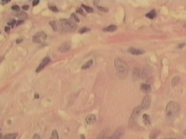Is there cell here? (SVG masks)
Listing matches in <instances>:
<instances>
[{"instance_id": "3957f363", "label": "cell", "mask_w": 186, "mask_h": 139, "mask_svg": "<svg viewBox=\"0 0 186 139\" xmlns=\"http://www.w3.org/2000/svg\"><path fill=\"white\" fill-rule=\"evenodd\" d=\"M66 31H72L77 29V25L73 21L67 19H62L59 21V27Z\"/></svg>"}, {"instance_id": "1f68e13d", "label": "cell", "mask_w": 186, "mask_h": 139, "mask_svg": "<svg viewBox=\"0 0 186 139\" xmlns=\"http://www.w3.org/2000/svg\"><path fill=\"white\" fill-rule=\"evenodd\" d=\"M12 9L13 10H17V11H18V10H19V9H20V7H19V6L18 5H14L12 6Z\"/></svg>"}, {"instance_id": "8d00e7d4", "label": "cell", "mask_w": 186, "mask_h": 139, "mask_svg": "<svg viewBox=\"0 0 186 139\" xmlns=\"http://www.w3.org/2000/svg\"><path fill=\"white\" fill-rule=\"evenodd\" d=\"M185 45V43H183V44H181L179 45L178 46V48H183L184 46Z\"/></svg>"}, {"instance_id": "d6986e66", "label": "cell", "mask_w": 186, "mask_h": 139, "mask_svg": "<svg viewBox=\"0 0 186 139\" xmlns=\"http://www.w3.org/2000/svg\"><path fill=\"white\" fill-rule=\"evenodd\" d=\"M116 29H117V26L115 25L112 24L108 26V27H105L104 29H103V30L105 31H113L115 30H116Z\"/></svg>"}, {"instance_id": "484cf974", "label": "cell", "mask_w": 186, "mask_h": 139, "mask_svg": "<svg viewBox=\"0 0 186 139\" xmlns=\"http://www.w3.org/2000/svg\"><path fill=\"white\" fill-rule=\"evenodd\" d=\"M106 134H107L104 133V132H102V133L100 134V135H99L96 139H108V137L106 135Z\"/></svg>"}, {"instance_id": "7a4b0ae2", "label": "cell", "mask_w": 186, "mask_h": 139, "mask_svg": "<svg viewBox=\"0 0 186 139\" xmlns=\"http://www.w3.org/2000/svg\"><path fill=\"white\" fill-rule=\"evenodd\" d=\"M115 66L120 78H125L126 77L130 70L129 66L126 62L120 58H116L115 60Z\"/></svg>"}, {"instance_id": "d590c367", "label": "cell", "mask_w": 186, "mask_h": 139, "mask_svg": "<svg viewBox=\"0 0 186 139\" xmlns=\"http://www.w3.org/2000/svg\"><path fill=\"white\" fill-rule=\"evenodd\" d=\"M10 27H9V26H6L5 27V31H6V32H7V33H8V32H9V31H10Z\"/></svg>"}, {"instance_id": "836d02e7", "label": "cell", "mask_w": 186, "mask_h": 139, "mask_svg": "<svg viewBox=\"0 0 186 139\" xmlns=\"http://www.w3.org/2000/svg\"><path fill=\"white\" fill-rule=\"evenodd\" d=\"M39 1L38 0H34V1H33V2H32V4H33V5L35 6L36 5H37V4L39 3Z\"/></svg>"}, {"instance_id": "5bb4252c", "label": "cell", "mask_w": 186, "mask_h": 139, "mask_svg": "<svg viewBox=\"0 0 186 139\" xmlns=\"http://www.w3.org/2000/svg\"><path fill=\"white\" fill-rule=\"evenodd\" d=\"M15 14L17 17H18V18H20L22 19H27L28 17V15H27L26 13L23 12V11H21V10H18V11H16L15 13Z\"/></svg>"}, {"instance_id": "30bf717a", "label": "cell", "mask_w": 186, "mask_h": 139, "mask_svg": "<svg viewBox=\"0 0 186 139\" xmlns=\"http://www.w3.org/2000/svg\"><path fill=\"white\" fill-rule=\"evenodd\" d=\"M133 77L135 78H142V70L140 68L136 67L135 68L133 71Z\"/></svg>"}, {"instance_id": "ab89813d", "label": "cell", "mask_w": 186, "mask_h": 139, "mask_svg": "<svg viewBox=\"0 0 186 139\" xmlns=\"http://www.w3.org/2000/svg\"><path fill=\"white\" fill-rule=\"evenodd\" d=\"M9 2H10V0H8V1H1V4L3 5V4H5L6 3H9Z\"/></svg>"}, {"instance_id": "7c38bea8", "label": "cell", "mask_w": 186, "mask_h": 139, "mask_svg": "<svg viewBox=\"0 0 186 139\" xmlns=\"http://www.w3.org/2000/svg\"><path fill=\"white\" fill-rule=\"evenodd\" d=\"M140 89L145 93H148L151 91V86L148 83H141L140 85Z\"/></svg>"}, {"instance_id": "e0dca14e", "label": "cell", "mask_w": 186, "mask_h": 139, "mask_svg": "<svg viewBox=\"0 0 186 139\" xmlns=\"http://www.w3.org/2000/svg\"><path fill=\"white\" fill-rule=\"evenodd\" d=\"M146 16L147 17V18H150V19H153L157 16V12L155 11V9H152V10H151L150 12L147 13V14L146 15Z\"/></svg>"}, {"instance_id": "f1b7e54d", "label": "cell", "mask_w": 186, "mask_h": 139, "mask_svg": "<svg viewBox=\"0 0 186 139\" xmlns=\"http://www.w3.org/2000/svg\"><path fill=\"white\" fill-rule=\"evenodd\" d=\"M48 7H49V9H50L51 10H53V11H54V12H57L58 10L57 7V6H55V5H49L48 6Z\"/></svg>"}, {"instance_id": "b9f144b4", "label": "cell", "mask_w": 186, "mask_h": 139, "mask_svg": "<svg viewBox=\"0 0 186 139\" xmlns=\"http://www.w3.org/2000/svg\"><path fill=\"white\" fill-rule=\"evenodd\" d=\"M80 139H85V136L83 135V134H81L80 136Z\"/></svg>"}, {"instance_id": "74e56055", "label": "cell", "mask_w": 186, "mask_h": 139, "mask_svg": "<svg viewBox=\"0 0 186 139\" xmlns=\"http://www.w3.org/2000/svg\"><path fill=\"white\" fill-rule=\"evenodd\" d=\"M22 40H23L22 38H19V39L16 40V42L17 44L20 43V42H21L22 41Z\"/></svg>"}, {"instance_id": "603a6c76", "label": "cell", "mask_w": 186, "mask_h": 139, "mask_svg": "<svg viewBox=\"0 0 186 139\" xmlns=\"http://www.w3.org/2000/svg\"><path fill=\"white\" fill-rule=\"evenodd\" d=\"M50 139H59V136H58V133L57 130L55 129L53 131Z\"/></svg>"}, {"instance_id": "60d3db41", "label": "cell", "mask_w": 186, "mask_h": 139, "mask_svg": "<svg viewBox=\"0 0 186 139\" xmlns=\"http://www.w3.org/2000/svg\"><path fill=\"white\" fill-rule=\"evenodd\" d=\"M38 97H39V95H38V94L36 93L35 95H34V97H35L36 99H37V98H38Z\"/></svg>"}, {"instance_id": "ac0fdd59", "label": "cell", "mask_w": 186, "mask_h": 139, "mask_svg": "<svg viewBox=\"0 0 186 139\" xmlns=\"http://www.w3.org/2000/svg\"><path fill=\"white\" fill-rule=\"evenodd\" d=\"M142 118H143L144 123L146 124V125H151V122L150 117L148 115L146 114H144L143 117H142Z\"/></svg>"}, {"instance_id": "d6a6232c", "label": "cell", "mask_w": 186, "mask_h": 139, "mask_svg": "<svg viewBox=\"0 0 186 139\" xmlns=\"http://www.w3.org/2000/svg\"><path fill=\"white\" fill-rule=\"evenodd\" d=\"M32 139H42V138H41L40 136L38 134H35L33 136Z\"/></svg>"}, {"instance_id": "83f0119b", "label": "cell", "mask_w": 186, "mask_h": 139, "mask_svg": "<svg viewBox=\"0 0 186 139\" xmlns=\"http://www.w3.org/2000/svg\"><path fill=\"white\" fill-rule=\"evenodd\" d=\"M77 12H78L79 14H81V15H83V16H86V14L84 12L83 9H82L81 8H77Z\"/></svg>"}, {"instance_id": "7402d4cb", "label": "cell", "mask_w": 186, "mask_h": 139, "mask_svg": "<svg viewBox=\"0 0 186 139\" xmlns=\"http://www.w3.org/2000/svg\"><path fill=\"white\" fill-rule=\"evenodd\" d=\"M179 81H180V77H179V76L174 77L173 78V80H172V86H174L175 85H176L177 83H178V82H179Z\"/></svg>"}, {"instance_id": "4316f807", "label": "cell", "mask_w": 186, "mask_h": 139, "mask_svg": "<svg viewBox=\"0 0 186 139\" xmlns=\"http://www.w3.org/2000/svg\"><path fill=\"white\" fill-rule=\"evenodd\" d=\"M71 18H72L73 20H74L75 21H76V22H80V20L78 18V17H77L76 16V15L75 14H74V13H72V14H71Z\"/></svg>"}, {"instance_id": "6da1fadb", "label": "cell", "mask_w": 186, "mask_h": 139, "mask_svg": "<svg viewBox=\"0 0 186 139\" xmlns=\"http://www.w3.org/2000/svg\"><path fill=\"white\" fill-rule=\"evenodd\" d=\"M180 110V106L176 102H169L166 107V117L169 119H174L179 115Z\"/></svg>"}, {"instance_id": "9a60e30c", "label": "cell", "mask_w": 186, "mask_h": 139, "mask_svg": "<svg viewBox=\"0 0 186 139\" xmlns=\"http://www.w3.org/2000/svg\"><path fill=\"white\" fill-rule=\"evenodd\" d=\"M18 136V133H8L4 135L2 139H16Z\"/></svg>"}, {"instance_id": "ba28073f", "label": "cell", "mask_w": 186, "mask_h": 139, "mask_svg": "<svg viewBox=\"0 0 186 139\" xmlns=\"http://www.w3.org/2000/svg\"><path fill=\"white\" fill-rule=\"evenodd\" d=\"M151 99L149 95H146L142 100L141 107L142 110H147L150 105Z\"/></svg>"}, {"instance_id": "52a82bcc", "label": "cell", "mask_w": 186, "mask_h": 139, "mask_svg": "<svg viewBox=\"0 0 186 139\" xmlns=\"http://www.w3.org/2000/svg\"><path fill=\"white\" fill-rule=\"evenodd\" d=\"M51 61V59L49 58V57H44V58L43 59V60L42 61V62H41V63H40L39 66H38L37 67V68H36V71L37 72H40L41 70H42L43 68H44L45 67V66L48 65V64H49V63H50Z\"/></svg>"}, {"instance_id": "f546056e", "label": "cell", "mask_w": 186, "mask_h": 139, "mask_svg": "<svg viewBox=\"0 0 186 139\" xmlns=\"http://www.w3.org/2000/svg\"><path fill=\"white\" fill-rule=\"evenodd\" d=\"M97 8H98L99 10H101V11H103V12H108V8L103 7V6H97Z\"/></svg>"}, {"instance_id": "4fadbf2b", "label": "cell", "mask_w": 186, "mask_h": 139, "mask_svg": "<svg viewBox=\"0 0 186 139\" xmlns=\"http://www.w3.org/2000/svg\"><path fill=\"white\" fill-rule=\"evenodd\" d=\"M128 51L131 53V54L133 55H141L144 52V50H141V49H136L135 48H130L128 49Z\"/></svg>"}, {"instance_id": "ffe728a7", "label": "cell", "mask_w": 186, "mask_h": 139, "mask_svg": "<svg viewBox=\"0 0 186 139\" xmlns=\"http://www.w3.org/2000/svg\"><path fill=\"white\" fill-rule=\"evenodd\" d=\"M92 64H93V61L92 60H88V61L86 62V63H84V65L82 66L81 68L84 70L87 69V68L90 67L92 65Z\"/></svg>"}, {"instance_id": "9c48e42d", "label": "cell", "mask_w": 186, "mask_h": 139, "mask_svg": "<svg viewBox=\"0 0 186 139\" xmlns=\"http://www.w3.org/2000/svg\"><path fill=\"white\" fill-rule=\"evenodd\" d=\"M71 48V44L69 42H65L59 47V50L61 52H65L68 51Z\"/></svg>"}, {"instance_id": "4dcf8cb0", "label": "cell", "mask_w": 186, "mask_h": 139, "mask_svg": "<svg viewBox=\"0 0 186 139\" xmlns=\"http://www.w3.org/2000/svg\"><path fill=\"white\" fill-rule=\"evenodd\" d=\"M16 20H15V19H12V20L9 21V22L8 23V24L11 26L12 27H14V24H15V23H16Z\"/></svg>"}, {"instance_id": "d4e9b609", "label": "cell", "mask_w": 186, "mask_h": 139, "mask_svg": "<svg viewBox=\"0 0 186 139\" xmlns=\"http://www.w3.org/2000/svg\"><path fill=\"white\" fill-rule=\"evenodd\" d=\"M90 29H88V27H81L80 29L79 30V33H86V32H87L88 31H90Z\"/></svg>"}, {"instance_id": "7bdbcfd3", "label": "cell", "mask_w": 186, "mask_h": 139, "mask_svg": "<svg viewBox=\"0 0 186 139\" xmlns=\"http://www.w3.org/2000/svg\"><path fill=\"white\" fill-rule=\"evenodd\" d=\"M163 139H177L176 138H163Z\"/></svg>"}, {"instance_id": "8fae6325", "label": "cell", "mask_w": 186, "mask_h": 139, "mask_svg": "<svg viewBox=\"0 0 186 139\" xmlns=\"http://www.w3.org/2000/svg\"><path fill=\"white\" fill-rule=\"evenodd\" d=\"M86 121L88 125H92L96 121V117L94 114H90L86 118Z\"/></svg>"}, {"instance_id": "5b68a950", "label": "cell", "mask_w": 186, "mask_h": 139, "mask_svg": "<svg viewBox=\"0 0 186 139\" xmlns=\"http://www.w3.org/2000/svg\"><path fill=\"white\" fill-rule=\"evenodd\" d=\"M142 110L141 106H137L136 107L133 111L132 114H131L130 119V122L134 123V122L136 121L137 118H138L139 115L141 112V110Z\"/></svg>"}, {"instance_id": "cb8c5ba5", "label": "cell", "mask_w": 186, "mask_h": 139, "mask_svg": "<svg viewBox=\"0 0 186 139\" xmlns=\"http://www.w3.org/2000/svg\"><path fill=\"white\" fill-rule=\"evenodd\" d=\"M81 6L84 8V9L86 10V11H87L88 13H91V12H92L93 11H94V9H93V8H91V7H90V6H87V5H84V4H81Z\"/></svg>"}, {"instance_id": "44dd1931", "label": "cell", "mask_w": 186, "mask_h": 139, "mask_svg": "<svg viewBox=\"0 0 186 139\" xmlns=\"http://www.w3.org/2000/svg\"><path fill=\"white\" fill-rule=\"evenodd\" d=\"M49 24L51 26V27H53L54 30H58V29H59V24L56 22V21H51V22H49Z\"/></svg>"}, {"instance_id": "e575fe53", "label": "cell", "mask_w": 186, "mask_h": 139, "mask_svg": "<svg viewBox=\"0 0 186 139\" xmlns=\"http://www.w3.org/2000/svg\"><path fill=\"white\" fill-rule=\"evenodd\" d=\"M29 6L27 5H25L22 6V8L23 10H27L28 9H29Z\"/></svg>"}, {"instance_id": "277c9868", "label": "cell", "mask_w": 186, "mask_h": 139, "mask_svg": "<svg viewBox=\"0 0 186 139\" xmlns=\"http://www.w3.org/2000/svg\"><path fill=\"white\" fill-rule=\"evenodd\" d=\"M47 35L45 33L44 31H38L33 36V38H32V41L33 42H35V43H40L44 41L46 39Z\"/></svg>"}, {"instance_id": "2e32d148", "label": "cell", "mask_w": 186, "mask_h": 139, "mask_svg": "<svg viewBox=\"0 0 186 139\" xmlns=\"http://www.w3.org/2000/svg\"><path fill=\"white\" fill-rule=\"evenodd\" d=\"M160 133V131L157 129H153L150 135V139H156Z\"/></svg>"}, {"instance_id": "8992f818", "label": "cell", "mask_w": 186, "mask_h": 139, "mask_svg": "<svg viewBox=\"0 0 186 139\" xmlns=\"http://www.w3.org/2000/svg\"><path fill=\"white\" fill-rule=\"evenodd\" d=\"M124 134V130L122 128H119L115 132V133L110 137H108V139H122Z\"/></svg>"}, {"instance_id": "f35d334b", "label": "cell", "mask_w": 186, "mask_h": 139, "mask_svg": "<svg viewBox=\"0 0 186 139\" xmlns=\"http://www.w3.org/2000/svg\"><path fill=\"white\" fill-rule=\"evenodd\" d=\"M23 20H18V22H17L16 26H18V25H19V24H21V23H23Z\"/></svg>"}]
</instances>
